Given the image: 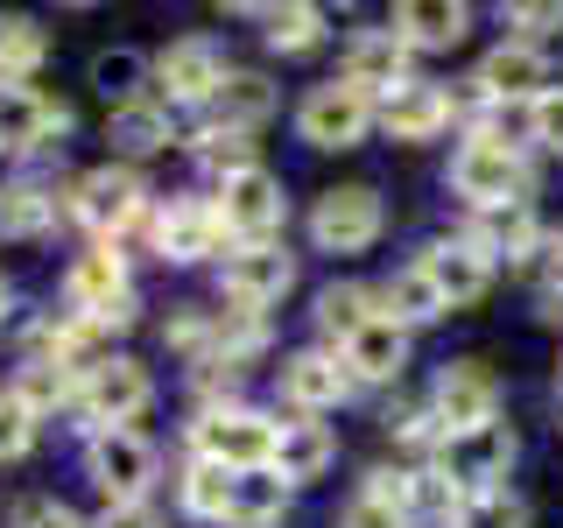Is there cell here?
Listing matches in <instances>:
<instances>
[{"label":"cell","instance_id":"6da1fadb","mask_svg":"<svg viewBox=\"0 0 563 528\" xmlns=\"http://www.w3.org/2000/svg\"><path fill=\"white\" fill-rule=\"evenodd\" d=\"M507 465H515V430H507V422H479V430H465V437H444L437 480L451 493H465V501H479V493H500Z\"/></svg>","mask_w":563,"mask_h":528},{"label":"cell","instance_id":"7a4b0ae2","mask_svg":"<svg viewBox=\"0 0 563 528\" xmlns=\"http://www.w3.org/2000/svg\"><path fill=\"white\" fill-rule=\"evenodd\" d=\"M275 437H282V422L254 416V409H211L198 422V458L205 465H225V472H268Z\"/></svg>","mask_w":563,"mask_h":528},{"label":"cell","instance_id":"3957f363","mask_svg":"<svg viewBox=\"0 0 563 528\" xmlns=\"http://www.w3.org/2000/svg\"><path fill=\"white\" fill-rule=\"evenodd\" d=\"M451 190L479 211H500V205H521V155L493 134H472L465 148L451 155Z\"/></svg>","mask_w":563,"mask_h":528},{"label":"cell","instance_id":"277c9868","mask_svg":"<svg viewBox=\"0 0 563 528\" xmlns=\"http://www.w3.org/2000/svg\"><path fill=\"white\" fill-rule=\"evenodd\" d=\"M366 128H374V99L352 92L345 78L310 85V99L296 106V134H303L310 148H360Z\"/></svg>","mask_w":563,"mask_h":528},{"label":"cell","instance_id":"5b68a950","mask_svg":"<svg viewBox=\"0 0 563 528\" xmlns=\"http://www.w3.org/2000/svg\"><path fill=\"white\" fill-rule=\"evenodd\" d=\"M380 226H387L380 190H366V184L324 190V198H317V211H310V240L324 246V254H360V246L380 240Z\"/></svg>","mask_w":563,"mask_h":528},{"label":"cell","instance_id":"8992f818","mask_svg":"<svg viewBox=\"0 0 563 528\" xmlns=\"http://www.w3.org/2000/svg\"><path fill=\"white\" fill-rule=\"evenodd\" d=\"M289 282H296V254L289 246H240L233 261L219 268V289H225V304L233 310H268L289 296Z\"/></svg>","mask_w":563,"mask_h":528},{"label":"cell","instance_id":"52a82bcc","mask_svg":"<svg viewBox=\"0 0 563 528\" xmlns=\"http://www.w3.org/2000/svg\"><path fill=\"white\" fill-rule=\"evenodd\" d=\"M282 211H289V198H282V176H268V169H240V176L219 184V219H225V233H240L246 246H268Z\"/></svg>","mask_w":563,"mask_h":528},{"label":"cell","instance_id":"ba28073f","mask_svg":"<svg viewBox=\"0 0 563 528\" xmlns=\"http://www.w3.org/2000/svg\"><path fill=\"white\" fill-rule=\"evenodd\" d=\"M430 409H437V422H444V437H465V430H479V422H493V409H500V381H493L479 360H451L444 374H437Z\"/></svg>","mask_w":563,"mask_h":528},{"label":"cell","instance_id":"9c48e42d","mask_svg":"<svg viewBox=\"0 0 563 528\" xmlns=\"http://www.w3.org/2000/svg\"><path fill=\"white\" fill-rule=\"evenodd\" d=\"M85 465H92V480L106 486V501H141V486L155 480V451L141 444L134 430H99L92 444H85Z\"/></svg>","mask_w":563,"mask_h":528},{"label":"cell","instance_id":"30bf717a","mask_svg":"<svg viewBox=\"0 0 563 528\" xmlns=\"http://www.w3.org/2000/svg\"><path fill=\"white\" fill-rule=\"evenodd\" d=\"M155 402L148 374H141L134 360H106L92 381H85V416L99 422V430H128V422Z\"/></svg>","mask_w":563,"mask_h":528},{"label":"cell","instance_id":"8fae6325","mask_svg":"<svg viewBox=\"0 0 563 528\" xmlns=\"http://www.w3.org/2000/svg\"><path fill=\"white\" fill-rule=\"evenodd\" d=\"M380 128L395 134V141H430V134H444V128H451V92H444V85H430V78H401L395 92L380 99Z\"/></svg>","mask_w":563,"mask_h":528},{"label":"cell","instance_id":"7c38bea8","mask_svg":"<svg viewBox=\"0 0 563 528\" xmlns=\"http://www.w3.org/2000/svg\"><path fill=\"white\" fill-rule=\"evenodd\" d=\"M401 366H409V324H395L387 310H374L345 339V374L352 381H395Z\"/></svg>","mask_w":563,"mask_h":528},{"label":"cell","instance_id":"4fadbf2b","mask_svg":"<svg viewBox=\"0 0 563 528\" xmlns=\"http://www.w3.org/2000/svg\"><path fill=\"white\" fill-rule=\"evenodd\" d=\"M155 78L169 85V99H211L225 85V57L211 35H184V43H169L155 57Z\"/></svg>","mask_w":563,"mask_h":528},{"label":"cell","instance_id":"5bb4252c","mask_svg":"<svg viewBox=\"0 0 563 528\" xmlns=\"http://www.w3.org/2000/svg\"><path fill=\"white\" fill-rule=\"evenodd\" d=\"M422 275L437 282V296H444L451 310H465V304H479L486 296V282H493V268H486V254L472 240H444V246H430V254L416 261Z\"/></svg>","mask_w":563,"mask_h":528},{"label":"cell","instance_id":"9a60e30c","mask_svg":"<svg viewBox=\"0 0 563 528\" xmlns=\"http://www.w3.org/2000/svg\"><path fill=\"white\" fill-rule=\"evenodd\" d=\"M70 211H78L92 233H120V226L141 211V176L106 163V169H92V176L78 184V205H70Z\"/></svg>","mask_w":563,"mask_h":528},{"label":"cell","instance_id":"2e32d148","mask_svg":"<svg viewBox=\"0 0 563 528\" xmlns=\"http://www.w3.org/2000/svg\"><path fill=\"white\" fill-rule=\"evenodd\" d=\"M401 57H409V43H401L395 29H366V35H352V50H345V85L352 92H366V99H387L401 85Z\"/></svg>","mask_w":563,"mask_h":528},{"label":"cell","instance_id":"e0dca14e","mask_svg":"<svg viewBox=\"0 0 563 528\" xmlns=\"http://www.w3.org/2000/svg\"><path fill=\"white\" fill-rule=\"evenodd\" d=\"M345 387H352V374H345V360H331V352H296V360H282V395H289L303 416L339 409Z\"/></svg>","mask_w":563,"mask_h":528},{"label":"cell","instance_id":"ac0fdd59","mask_svg":"<svg viewBox=\"0 0 563 528\" xmlns=\"http://www.w3.org/2000/svg\"><path fill=\"white\" fill-rule=\"evenodd\" d=\"M479 92L486 99H528V106H536L542 92H550V64H542V50H528V43H500L479 64Z\"/></svg>","mask_w":563,"mask_h":528},{"label":"cell","instance_id":"d6986e66","mask_svg":"<svg viewBox=\"0 0 563 528\" xmlns=\"http://www.w3.org/2000/svg\"><path fill=\"white\" fill-rule=\"evenodd\" d=\"M339 458V437L324 430V422H282V437H275V480L282 486H310V480H324V465Z\"/></svg>","mask_w":563,"mask_h":528},{"label":"cell","instance_id":"ffe728a7","mask_svg":"<svg viewBox=\"0 0 563 528\" xmlns=\"http://www.w3.org/2000/svg\"><path fill=\"white\" fill-rule=\"evenodd\" d=\"M233 240L219 219V205H176L163 226H155V246H163V261H211L219 246Z\"/></svg>","mask_w":563,"mask_h":528},{"label":"cell","instance_id":"44dd1931","mask_svg":"<svg viewBox=\"0 0 563 528\" xmlns=\"http://www.w3.org/2000/svg\"><path fill=\"white\" fill-rule=\"evenodd\" d=\"M268 113H275V85L254 78V70H225V85L211 92V120H219V134H254Z\"/></svg>","mask_w":563,"mask_h":528},{"label":"cell","instance_id":"7402d4cb","mask_svg":"<svg viewBox=\"0 0 563 528\" xmlns=\"http://www.w3.org/2000/svg\"><path fill=\"white\" fill-rule=\"evenodd\" d=\"M70 304L85 317L128 304V261L113 254V246H99V254H78V268H70Z\"/></svg>","mask_w":563,"mask_h":528},{"label":"cell","instance_id":"603a6c76","mask_svg":"<svg viewBox=\"0 0 563 528\" xmlns=\"http://www.w3.org/2000/svg\"><path fill=\"white\" fill-rule=\"evenodd\" d=\"M465 29H472V8H457V0H409V8L395 14V35L401 43H422V50L465 43Z\"/></svg>","mask_w":563,"mask_h":528},{"label":"cell","instance_id":"cb8c5ba5","mask_svg":"<svg viewBox=\"0 0 563 528\" xmlns=\"http://www.w3.org/2000/svg\"><path fill=\"white\" fill-rule=\"evenodd\" d=\"M49 128H64V106L35 99L29 85H0V148H35Z\"/></svg>","mask_w":563,"mask_h":528},{"label":"cell","instance_id":"d4e9b609","mask_svg":"<svg viewBox=\"0 0 563 528\" xmlns=\"http://www.w3.org/2000/svg\"><path fill=\"white\" fill-rule=\"evenodd\" d=\"M282 501H289V486H282L275 472H233L225 521H233V528H275L282 521Z\"/></svg>","mask_w":563,"mask_h":528},{"label":"cell","instance_id":"484cf974","mask_svg":"<svg viewBox=\"0 0 563 528\" xmlns=\"http://www.w3.org/2000/svg\"><path fill=\"white\" fill-rule=\"evenodd\" d=\"M169 106H155V99H134V106H120L113 113V148H128V155H155V148H169Z\"/></svg>","mask_w":563,"mask_h":528},{"label":"cell","instance_id":"4316f807","mask_svg":"<svg viewBox=\"0 0 563 528\" xmlns=\"http://www.w3.org/2000/svg\"><path fill=\"white\" fill-rule=\"evenodd\" d=\"M141 78H148V57H141V50H99L92 57V92L113 106V113L141 99Z\"/></svg>","mask_w":563,"mask_h":528},{"label":"cell","instance_id":"83f0119b","mask_svg":"<svg viewBox=\"0 0 563 528\" xmlns=\"http://www.w3.org/2000/svg\"><path fill=\"white\" fill-rule=\"evenodd\" d=\"M43 50H49V35L29 14H0V85H22L43 64Z\"/></svg>","mask_w":563,"mask_h":528},{"label":"cell","instance_id":"f1b7e54d","mask_svg":"<svg viewBox=\"0 0 563 528\" xmlns=\"http://www.w3.org/2000/svg\"><path fill=\"white\" fill-rule=\"evenodd\" d=\"M387 304H395V310H387L395 324H437V317L451 310L444 296H437V282L422 275V268H401L395 282H387Z\"/></svg>","mask_w":563,"mask_h":528},{"label":"cell","instance_id":"f546056e","mask_svg":"<svg viewBox=\"0 0 563 528\" xmlns=\"http://www.w3.org/2000/svg\"><path fill=\"white\" fill-rule=\"evenodd\" d=\"M479 254H528L536 246V211L528 205H500V211H479Z\"/></svg>","mask_w":563,"mask_h":528},{"label":"cell","instance_id":"4dcf8cb0","mask_svg":"<svg viewBox=\"0 0 563 528\" xmlns=\"http://www.w3.org/2000/svg\"><path fill=\"white\" fill-rule=\"evenodd\" d=\"M366 304H374V296H366L360 282H331V289L317 296V324H324V339H339V345H345L352 331H360L366 317H374Z\"/></svg>","mask_w":563,"mask_h":528},{"label":"cell","instance_id":"1f68e13d","mask_svg":"<svg viewBox=\"0 0 563 528\" xmlns=\"http://www.w3.org/2000/svg\"><path fill=\"white\" fill-rule=\"evenodd\" d=\"M225 501H233V472H225V465H205V458H198V465L184 472V507H190L198 521H225Z\"/></svg>","mask_w":563,"mask_h":528},{"label":"cell","instance_id":"d6a6232c","mask_svg":"<svg viewBox=\"0 0 563 528\" xmlns=\"http://www.w3.org/2000/svg\"><path fill=\"white\" fill-rule=\"evenodd\" d=\"M324 43V8H275L268 14V50L296 57V50H317Z\"/></svg>","mask_w":563,"mask_h":528},{"label":"cell","instance_id":"836d02e7","mask_svg":"<svg viewBox=\"0 0 563 528\" xmlns=\"http://www.w3.org/2000/svg\"><path fill=\"white\" fill-rule=\"evenodd\" d=\"M49 211H57V205H49L43 198V190H0V233H14V240H29V233H43V226H49Z\"/></svg>","mask_w":563,"mask_h":528},{"label":"cell","instance_id":"e575fe53","mask_svg":"<svg viewBox=\"0 0 563 528\" xmlns=\"http://www.w3.org/2000/svg\"><path fill=\"white\" fill-rule=\"evenodd\" d=\"M465 528H528V501L521 493H479V501H465Z\"/></svg>","mask_w":563,"mask_h":528},{"label":"cell","instance_id":"d590c367","mask_svg":"<svg viewBox=\"0 0 563 528\" xmlns=\"http://www.w3.org/2000/svg\"><path fill=\"white\" fill-rule=\"evenodd\" d=\"M29 437H35V409L8 387V395H0V458H22Z\"/></svg>","mask_w":563,"mask_h":528},{"label":"cell","instance_id":"8d00e7d4","mask_svg":"<svg viewBox=\"0 0 563 528\" xmlns=\"http://www.w3.org/2000/svg\"><path fill=\"white\" fill-rule=\"evenodd\" d=\"M64 387H70V374H64L57 360H29V374H22L14 395H22L29 409H43V402H64Z\"/></svg>","mask_w":563,"mask_h":528},{"label":"cell","instance_id":"74e56055","mask_svg":"<svg viewBox=\"0 0 563 528\" xmlns=\"http://www.w3.org/2000/svg\"><path fill=\"white\" fill-rule=\"evenodd\" d=\"M205 169H219V176L254 169V163H246V134H211V141H205Z\"/></svg>","mask_w":563,"mask_h":528},{"label":"cell","instance_id":"f35d334b","mask_svg":"<svg viewBox=\"0 0 563 528\" xmlns=\"http://www.w3.org/2000/svg\"><path fill=\"white\" fill-rule=\"evenodd\" d=\"M536 141L542 148H563V85H550V92L536 99Z\"/></svg>","mask_w":563,"mask_h":528},{"label":"cell","instance_id":"ab89813d","mask_svg":"<svg viewBox=\"0 0 563 528\" xmlns=\"http://www.w3.org/2000/svg\"><path fill=\"white\" fill-rule=\"evenodd\" d=\"M14 528H85L78 515H70L64 501H29L22 515H14Z\"/></svg>","mask_w":563,"mask_h":528},{"label":"cell","instance_id":"60d3db41","mask_svg":"<svg viewBox=\"0 0 563 528\" xmlns=\"http://www.w3.org/2000/svg\"><path fill=\"white\" fill-rule=\"evenodd\" d=\"M345 528H409V515H395V507H380V501L360 493V501L345 507Z\"/></svg>","mask_w":563,"mask_h":528},{"label":"cell","instance_id":"b9f144b4","mask_svg":"<svg viewBox=\"0 0 563 528\" xmlns=\"http://www.w3.org/2000/svg\"><path fill=\"white\" fill-rule=\"evenodd\" d=\"M99 528H163V521H155L148 501H113V507L99 515Z\"/></svg>","mask_w":563,"mask_h":528},{"label":"cell","instance_id":"7bdbcfd3","mask_svg":"<svg viewBox=\"0 0 563 528\" xmlns=\"http://www.w3.org/2000/svg\"><path fill=\"white\" fill-rule=\"evenodd\" d=\"M515 22L528 35H550V29H563V8H515Z\"/></svg>","mask_w":563,"mask_h":528},{"label":"cell","instance_id":"ee69618b","mask_svg":"<svg viewBox=\"0 0 563 528\" xmlns=\"http://www.w3.org/2000/svg\"><path fill=\"white\" fill-rule=\"evenodd\" d=\"M0 310H8V282H0Z\"/></svg>","mask_w":563,"mask_h":528}]
</instances>
